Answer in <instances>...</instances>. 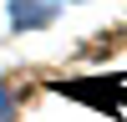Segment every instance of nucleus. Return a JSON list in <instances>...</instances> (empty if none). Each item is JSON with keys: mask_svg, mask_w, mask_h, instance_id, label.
<instances>
[{"mask_svg": "<svg viewBox=\"0 0 127 122\" xmlns=\"http://www.w3.org/2000/svg\"><path fill=\"white\" fill-rule=\"evenodd\" d=\"M56 20V0H10V26L15 30H41Z\"/></svg>", "mask_w": 127, "mask_h": 122, "instance_id": "obj_1", "label": "nucleus"}, {"mask_svg": "<svg viewBox=\"0 0 127 122\" xmlns=\"http://www.w3.org/2000/svg\"><path fill=\"white\" fill-rule=\"evenodd\" d=\"M0 122H15V92L0 87Z\"/></svg>", "mask_w": 127, "mask_h": 122, "instance_id": "obj_2", "label": "nucleus"}]
</instances>
